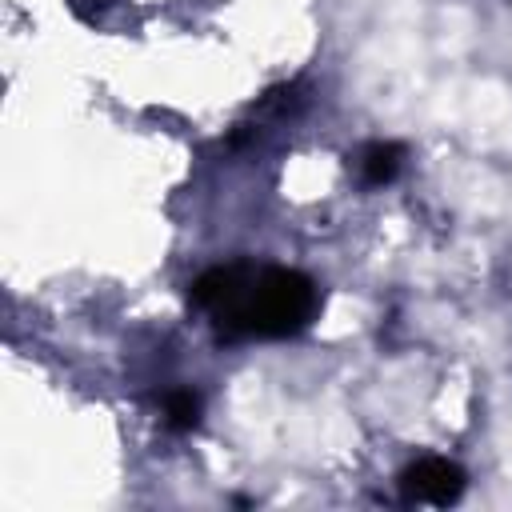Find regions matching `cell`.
Instances as JSON below:
<instances>
[{
  "label": "cell",
  "mask_w": 512,
  "mask_h": 512,
  "mask_svg": "<svg viewBox=\"0 0 512 512\" xmlns=\"http://www.w3.org/2000/svg\"><path fill=\"white\" fill-rule=\"evenodd\" d=\"M192 296L224 332L240 336H288L316 312L312 280L288 268H212L192 284Z\"/></svg>",
  "instance_id": "cell-1"
},
{
  "label": "cell",
  "mask_w": 512,
  "mask_h": 512,
  "mask_svg": "<svg viewBox=\"0 0 512 512\" xmlns=\"http://www.w3.org/2000/svg\"><path fill=\"white\" fill-rule=\"evenodd\" d=\"M460 488H464V472H460L456 464L440 460V456H428V460H420L416 468L404 472V492H408L412 500L448 504V500L460 496Z\"/></svg>",
  "instance_id": "cell-2"
},
{
  "label": "cell",
  "mask_w": 512,
  "mask_h": 512,
  "mask_svg": "<svg viewBox=\"0 0 512 512\" xmlns=\"http://www.w3.org/2000/svg\"><path fill=\"white\" fill-rule=\"evenodd\" d=\"M396 168H400V148H396V144H368L364 156H360V172H364L368 184L392 180Z\"/></svg>",
  "instance_id": "cell-3"
},
{
  "label": "cell",
  "mask_w": 512,
  "mask_h": 512,
  "mask_svg": "<svg viewBox=\"0 0 512 512\" xmlns=\"http://www.w3.org/2000/svg\"><path fill=\"white\" fill-rule=\"evenodd\" d=\"M168 416H172V424H192L196 420V396L192 392H176L168 400Z\"/></svg>",
  "instance_id": "cell-4"
}]
</instances>
